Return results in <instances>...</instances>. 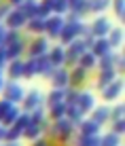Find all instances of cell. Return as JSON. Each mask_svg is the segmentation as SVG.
Here are the masks:
<instances>
[{
    "label": "cell",
    "mask_w": 125,
    "mask_h": 146,
    "mask_svg": "<svg viewBox=\"0 0 125 146\" xmlns=\"http://www.w3.org/2000/svg\"><path fill=\"white\" fill-rule=\"evenodd\" d=\"M110 7H112L114 15H117V19L123 21L125 19V0H110Z\"/></svg>",
    "instance_id": "38"
},
{
    "label": "cell",
    "mask_w": 125,
    "mask_h": 146,
    "mask_svg": "<svg viewBox=\"0 0 125 146\" xmlns=\"http://www.w3.org/2000/svg\"><path fill=\"white\" fill-rule=\"evenodd\" d=\"M7 66H9V78L11 80L23 78V59H11Z\"/></svg>",
    "instance_id": "20"
},
{
    "label": "cell",
    "mask_w": 125,
    "mask_h": 146,
    "mask_svg": "<svg viewBox=\"0 0 125 146\" xmlns=\"http://www.w3.org/2000/svg\"><path fill=\"white\" fill-rule=\"evenodd\" d=\"M123 114H125V106H123V104H117L114 108H110V121L123 119Z\"/></svg>",
    "instance_id": "42"
},
{
    "label": "cell",
    "mask_w": 125,
    "mask_h": 146,
    "mask_svg": "<svg viewBox=\"0 0 125 146\" xmlns=\"http://www.w3.org/2000/svg\"><path fill=\"white\" fill-rule=\"evenodd\" d=\"M64 95H66V89H53V91H49L47 93V106H53V104H57V102H64Z\"/></svg>",
    "instance_id": "35"
},
{
    "label": "cell",
    "mask_w": 125,
    "mask_h": 146,
    "mask_svg": "<svg viewBox=\"0 0 125 146\" xmlns=\"http://www.w3.org/2000/svg\"><path fill=\"white\" fill-rule=\"evenodd\" d=\"M96 57H102V55H106V53H110L112 51V47L108 44V40L106 36H102V38H93V42H91V49H89Z\"/></svg>",
    "instance_id": "16"
},
{
    "label": "cell",
    "mask_w": 125,
    "mask_h": 146,
    "mask_svg": "<svg viewBox=\"0 0 125 146\" xmlns=\"http://www.w3.org/2000/svg\"><path fill=\"white\" fill-rule=\"evenodd\" d=\"M13 106V102H9V100H0V121H2V117H4V114H7L9 112V108H11Z\"/></svg>",
    "instance_id": "45"
},
{
    "label": "cell",
    "mask_w": 125,
    "mask_h": 146,
    "mask_svg": "<svg viewBox=\"0 0 125 146\" xmlns=\"http://www.w3.org/2000/svg\"><path fill=\"white\" fill-rule=\"evenodd\" d=\"M21 2H23V0H11V4H15V7H19Z\"/></svg>",
    "instance_id": "52"
},
{
    "label": "cell",
    "mask_w": 125,
    "mask_h": 146,
    "mask_svg": "<svg viewBox=\"0 0 125 146\" xmlns=\"http://www.w3.org/2000/svg\"><path fill=\"white\" fill-rule=\"evenodd\" d=\"M38 76V70H36V57H28L23 62V78H34Z\"/></svg>",
    "instance_id": "29"
},
{
    "label": "cell",
    "mask_w": 125,
    "mask_h": 146,
    "mask_svg": "<svg viewBox=\"0 0 125 146\" xmlns=\"http://www.w3.org/2000/svg\"><path fill=\"white\" fill-rule=\"evenodd\" d=\"M100 146H121V135L108 131L106 135H100Z\"/></svg>",
    "instance_id": "33"
},
{
    "label": "cell",
    "mask_w": 125,
    "mask_h": 146,
    "mask_svg": "<svg viewBox=\"0 0 125 146\" xmlns=\"http://www.w3.org/2000/svg\"><path fill=\"white\" fill-rule=\"evenodd\" d=\"M96 62H98L96 55H93L91 51H85L81 57H78V64H76V66H81V68H85V70L89 72L91 68H96Z\"/></svg>",
    "instance_id": "27"
},
{
    "label": "cell",
    "mask_w": 125,
    "mask_h": 146,
    "mask_svg": "<svg viewBox=\"0 0 125 146\" xmlns=\"http://www.w3.org/2000/svg\"><path fill=\"white\" fill-rule=\"evenodd\" d=\"M43 93L38 89H30V93H23V100H21V106H23V112H32L34 108L43 106Z\"/></svg>",
    "instance_id": "8"
},
{
    "label": "cell",
    "mask_w": 125,
    "mask_h": 146,
    "mask_svg": "<svg viewBox=\"0 0 125 146\" xmlns=\"http://www.w3.org/2000/svg\"><path fill=\"white\" fill-rule=\"evenodd\" d=\"M26 28H28V32H32V34H43L45 32V17H32V19H28Z\"/></svg>",
    "instance_id": "28"
},
{
    "label": "cell",
    "mask_w": 125,
    "mask_h": 146,
    "mask_svg": "<svg viewBox=\"0 0 125 146\" xmlns=\"http://www.w3.org/2000/svg\"><path fill=\"white\" fill-rule=\"evenodd\" d=\"M4 135H7V127L0 125V142H4Z\"/></svg>",
    "instance_id": "50"
},
{
    "label": "cell",
    "mask_w": 125,
    "mask_h": 146,
    "mask_svg": "<svg viewBox=\"0 0 125 146\" xmlns=\"http://www.w3.org/2000/svg\"><path fill=\"white\" fill-rule=\"evenodd\" d=\"M72 131H74V123L68 121L66 117L57 119L55 123L51 125V133H53V138H55L59 144H66L70 140V135H72Z\"/></svg>",
    "instance_id": "2"
},
{
    "label": "cell",
    "mask_w": 125,
    "mask_h": 146,
    "mask_svg": "<svg viewBox=\"0 0 125 146\" xmlns=\"http://www.w3.org/2000/svg\"><path fill=\"white\" fill-rule=\"evenodd\" d=\"M85 28H87V26H85L81 19H78V21H64V28H62V32H59V40H62L64 44L72 42L74 38L83 36Z\"/></svg>",
    "instance_id": "3"
},
{
    "label": "cell",
    "mask_w": 125,
    "mask_h": 146,
    "mask_svg": "<svg viewBox=\"0 0 125 146\" xmlns=\"http://www.w3.org/2000/svg\"><path fill=\"white\" fill-rule=\"evenodd\" d=\"M43 135V125H38V123H30L26 125V129H23V133H21V138H28V140H36V138H41Z\"/></svg>",
    "instance_id": "23"
},
{
    "label": "cell",
    "mask_w": 125,
    "mask_h": 146,
    "mask_svg": "<svg viewBox=\"0 0 125 146\" xmlns=\"http://www.w3.org/2000/svg\"><path fill=\"white\" fill-rule=\"evenodd\" d=\"M68 13H74L83 19L89 13V0H68Z\"/></svg>",
    "instance_id": "17"
},
{
    "label": "cell",
    "mask_w": 125,
    "mask_h": 146,
    "mask_svg": "<svg viewBox=\"0 0 125 146\" xmlns=\"http://www.w3.org/2000/svg\"><path fill=\"white\" fill-rule=\"evenodd\" d=\"M89 114H91L89 119H91L93 123H98L100 127H102V125L106 123L108 119H110V108H108V106H93Z\"/></svg>",
    "instance_id": "15"
},
{
    "label": "cell",
    "mask_w": 125,
    "mask_h": 146,
    "mask_svg": "<svg viewBox=\"0 0 125 146\" xmlns=\"http://www.w3.org/2000/svg\"><path fill=\"white\" fill-rule=\"evenodd\" d=\"M76 146H100V133H96V135H78Z\"/></svg>",
    "instance_id": "36"
},
{
    "label": "cell",
    "mask_w": 125,
    "mask_h": 146,
    "mask_svg": "<svg viewBox=\"0 0 125 146\" xmlns=\"http://www.w3.org/2000/svg\"><path fill=\"white\" fill-rule=\"evenodd\" d=\"M7 32H9V28L0 21V47H4V42H7Z\"/></svg>",
    "instance_id": "46"
},
{
    "label": "cell",
    "mask_w": 125,
    "mask_h": 146,
    "mask_svg": "<svg viewBox=\"0 0 125 146\" xmlns=\"http://www.w3.org/2000/svg\"><path fill=\"white\" fill-rule=\"evenodd\" d=\"M114 78H117L114 68H110V70H100V74H98V87H100V89L106 87V85H110Z\"/></svg>",
    "instance_id": "26"
},
{
    "label": "cell",
    "mask_w": 125,
    "mask_h": 146,
    "mask_svg": "<svg viewBox=\"0 0 125 146\" xmlns=\"http://www.w3.org/2000/svg\"><path fill=\"white\" fill-rule=\"evenodd\" d=\"M0 146H2V144H0Z\"/></svg>",
    "instance_id": "55"
},
{
    "label": "cell",
    "mask_w": 125,
    "mask_h": 146,
    "mask_svg": "<svg viewBox=\"0 0 125 146\" xmlns=\"http://www.w3.org/2000/svg\"><path fill=\"white\" fill-rule=\"evenodd\" d=\"M110 131L117 133V135H123V131H125V121H123V119L112 121V129H110Z\"/></svg>",
    "instance_id": "44"
},
{
    "label": "cell",
    "mask_w": 125,
    "mask_h": 146,
    "mask_svg": "<svg viewBox=\"0 0 125 146\" xmlns=\"http://www.w3.org/2000/svg\"><path fill=\"white\" fill-rule=\"evenodd\" d=\"M85 51H89L87 44H85V40L83 38H74L72 42L66 44V64H68V66H76L78 57H81Z\"/></svg>",
    "instance_id": "4"
},
{
    "label": "cell",
    "mask_w": 125,
    "mask_h": 146,
    "mask_svg": "<svg viewBox=\"0 0 125 146\" xmlns=\"http://www.w3.org/2000/svg\"><path fill=\"white\" fill-rule=\"evenodd\" d=\"M2 146H19V142H4Z\"/></svg>",
    "instance_id": "51"
},
{
    "label": "cell",
    "mask_w": 125,
    "mask_h": 146,
    "mask_svg": "<svg viewBox=\"0 0 125 146\" xmlns=\"http://www.w3.org/2000/svg\"><path fill=\"white\" fill-rule=\"evenodd\" d=\"M49 117L53 121L66 117V102H57V104H53V106H49Z\"/></svg>",
    "instance_id": "32"
},
{
    "label": "cell",
    "mask_w": 125,
    "mask_h": 146,
    "mask_svg": "<svg viewBox=\"0 0 125 146\" xmlns=\"http://www.w3.org/2000/svg\"><path fill=\"white\" fill-rule=\"evenodd\" d=\"M9 11H11V7H7V4H2V2H0V19H4V17H7V13Z\"/></svg>",
    "instance_id": "49"
},
{
    "label": "cell",
    "mask_w": 125,
    "mask_h": 146,
    "mask_svg": "<svg viewBox=\"0 0 125 146\" xmlns=\"http://www.w3.org/2000/svg\"><path fill=\"white\" fill-rule=\"evenodd\" d=\"M68 13V0H55V4H53V15H66Z\"/></svg>",
    "instance_id": "40"
},
{
    "label": "cell",
    "mask_w": 125,
    "mask_h": 146,
    "mask_svg": "<svg viewBox=\"0 0 125 146\" xmlns=\"http://www.w3.org/2000/svg\"><path fill=\"white\" fill-rule=\"evenodd\" d=\"M2 87H4V78L0 76V93H2Z\"/></svg>",
    "instance_id": "53"
},
{
    "label": "cell",
    "mask_w": 125,
    "mask_h": 146,
    "mask_svg": "<svg viewBox=\"0 0 125 146\" xmlns=\"http://www.w3.org/2000/svg\"><path fill=\"white\" fill-rule=\"evenodd\" d=\"M49 80H51L53 89H68V85H70L68 68H64V66L53 68V72H51V76H49Z\"/></svg>",
    "instance_id": "7"
},
{
    "label": "cell",
    "mask_w": 125,
    "mask_h": 146,
    "mask_svg": "<svg viewBox=\"0 0 125 146\" xmlns=\"http://www.w3.org/2000/svg\"><path fill=\"white\" fill-rule=\"evenodd\" d=\"M76 106L81 108L83 112H91V108L96 106V98H93V93L91 91H78Z\"/></svg>",
    "instance_id": "14"
},
{
    "label": "cell",
    "mask_w": 125,
    "mask_h": 146,
    "mask_svg": "<svg viewBox=\"0 0 125 146\" xmlns=\"http://www.w3.org/2000/svg\"><path fill=\"white\" fill-rule=\"evenodd\" d=\"M110 7V0H89V13H104Z\"/></svg>",
    "instance_id": "37"
},
{
    "label": "cell",
    "mask_w": 125,
    "mask_h": 146,
    "mask_svg": "<svg viewBox=\"0 0 125 146\" xmlns=\"http://www.w3.org/2000/svg\"><path fill=\"white\" fill-rule=\"evenodd\" d=\"M36 70H38V74H41V76H45V78L51 76L53 66H51V62H49L47 55H41V57H36Z\"/></svg>",
    "instance_id": "22"
},
{
    "label": "cell",
    "mask_w": 125,
    "mask_h": 146,
    "mask_svg": "<svg viewBox=\"0 0 125 146\" xmlns=\"http://www.w3.org/2000/svg\"><path fill=\"white\" fill-rule=\"evenodd\" d=\"M110 21H108L106 17H98L96 21L89 26V32H91L93 38H102V36H108V32H110Z\"/></svg>",
    "instance_id": "13"
},
{
    "label": "cell",
    "mask_w": 125,
    "mask_h": 146,
    "mask_svg": "<svg viewBox=\"0 0 125 146\" xmlns=\"http://www.w3.org/2000/svg\"><path fill=\"white\" fill-rule=\"evenodd\" d=\"M23 89H21V85L17 83V80H4V87H2V95H4V100H9V102H13V104H19L23 100Z\"/></svg>",
    "instance_id": "5"
},
{
    "label": "cell",
    "mask_w": 125,
    "mask_h": 146,
    "mask_svg": "<svg viewBox=\"0 0 125 146\" xmlns=\"http://www.w3.org/2000/svg\"><path fill=\"white\" fill-rule=\"evenodd\" d=\"M68 74H70V85H74V87L87 80V70L81 66H72V70H68Z\"/></svg>",
    "instance_id": "21"
},
{
    "label": "cell",
    "mask_w": 125,
    "mask_h": 146,
    "mask_svg": "<svg viewBox=\"0 0 125 146\" xmlns=\"http://www.w3.org/2000/svg\"><path fill=\"white\" fill-rule=\"evenodd\" d=\"M53 4H55V0H41L38 2V17L47 19L49 15H53Z\"/></svg>",
    "instance_id": "34"
},
{
    "label": "cell",
    "mask_w": 125,
    "mask_h": 146,
    "mask_svg": "<svg viewBox=\"0 0 125 146\" xmlns=\"http://www.w3.org/2000/svg\"><path fill=\"white\" fill-rule=\"evenodd\" d=\"M66 119H68V121H72L74 127H76V125L85 119V112L76 106V104H74V106H66Z\"/></svg>",
    "instance_id": "25"
},
{
    "label": "cell",
    "mask_w": 125,
    "mask_h": 146,
    "mask_svg": "<svg viewBox=\"0 0 125 146\" xmlns=\"http://www.w3.org/2000/svg\"><path fill=\"white\" fill-rule=\"evenodd\" d=\"M19 11L26 15V19H32V17H38V2L36 0H23L21 4H19Z\"/></svg>",
    "instance_id": "19"
},
{
    "label": "cell",
    "mask_w": 125,
    "mask_h": 146,
    "mask_svg": "<svg viewBox=\"0 0 125 146\" xmlns=\"http://www.w3.org/2000/svg\"><path fill=\"white\" fill-rule=\"evenodd\" d=\"M76 98H78V91H76V89H66V95H64L66 106H74V104H76Z\"/></svg>",
    "instance_id": "41"
},
{
    "label": "cell",
    "mask_w": 125,
    "mask_h": 146,
    "mask_svg": "<svg viewBox=\"0 0 125 146\" xmlns=\"http://www.w3.org/2000/svg\"><path fill=\"white\" fill-rule=\"evenodd\" d=\"M123 38H125V34H123V28H110V32H108V44L110 47H121L123 44Z\"/></svg>",
    "instance_id": "24"
},
{
    "label": "cell",
    "mask_w": 125,
    "mask_h": 146,
    "mask_svg": "<svg viewBox=\"0 0 125 146\" xmlns=\"http://www.w3.org/2000/svg\"><path fill=\"white\" fill-rule=\"evenodd\" d=\"M47 57H49V62H51V66H53V68L64 66V64H66V49H64V44H55V47H49Z\"/></svg>",
    "instance_id": "12"
},
{
    "label": "cell",
    "mask_w": 125,
    "mask_h": 146,
    "mask_svg": "<svg viewBox=\"0 0 125 146\" xmlns=\"http://www.w3.org/2000/svg\"><path fill=\"white\" fill-rule=\"evenodd\" d=\"M49 142L51 140H47V138H36V140H32V146H49Z\"/></svg>",
    "instance_id": "48"
},
{
    "label": "cell",
    "mask_w": 125,
    "mask_h": 146,
    "mask_svg": "<svg viewBox=\"0 0 125 146\" xmlns=\"http://www.w3.org/2000/svg\"><path fill=\"white\" fill-rule=\"evenodd\" d=\"M0 76H2V68H0Z\"/></svg>",
    "instance_id": "54"
},
{
    "label": "cell",
    "mask_w": 125,
    "mask_h": 146,
    "mask_svg": "<svg viewBox=\"0 0 125 146\" xmlns=\"http://www.w3.org/2000/svg\"><path fill=\"white\" fill-rule=\"evenodd\" d=\"M47 51H49V40L45 36H38V38H34L32 42H30L28 57H41V55H47Z\"/></svg>",
    "instance_id": "10"
},
{
    "label": "cell",
    "mask_w": 125,
    "mask_h": 146,
    "mask_svg": "<svg viewBox=\"0 0 125 146\" xmlns=\"http://www.w3.org/2000/svg\"><path fill=\"white\" fill-rule=\"evenodd\" d=\"M9 64V57H7V49L0 47V68H4Z\"/></svg>",
    "instance_id": "47"
},
{
    "label": "cell",
    "mask_w": 125,
    "mask_h": 146,
    "mask_svg": "<svg viewBox=\"0 0 125 146\" xmlns=\"http://www.w3.org/2000/svg\"><path fill=\"white\" fill-rule=\"evenodd\" d=\"M96 66L100 70H110L114 68V53H106V55H102V57H98V62H96Z\"/></svg>",
    "instance_id": "31"
},
{
    "label": "cell",
    "mask_w": 125,
    "mask_h": 146,
    "mask_svg": "<svg viewBox=\"0 0 125 146\" xmlns=\"http://www.w3.org/2000/svg\"><path fill=\"white\" fill-rule=\"evenodd\" d=\"M123 68H125V57H123V55L121 53H114V72H117V74H123Z\"/></svg>",
    "instance_id": "43"
},
{
    "label": "cell",
    "mask_w": 125,
    "mask_h": 146,
    "mask_svg": "<svg viewBox=\"0 0 125 146\" xmlns=\"http://www.w3.org/2000/svg\"><path fill=\"white\" fill-rule=\"evenodd\" d=\"M121 93H123V80L121 78H114L110 85L102 87V98L106 100V102H114Z\"/></svg>",
    "instance_id": "11"
},
{
    "label": "cell",
    "mask_w": 125,
    "mask_h": 146,
    "mask_svg": "<svg viewBox=\"0 0 125 146\" xmlns=\"http://www.w3.org/2000/svg\"><path fill=\"white\" fill-rule=\"evenodd\" d=\"M76 127H78V131H81L78 135H96V133H100V125L93 123L91 119H83Z\"/></svg>",
    "instance_id": "18"
},
{
    "label": "cell",
    "mask_w": 125,
    "mask_h": 146,
    "mask_svg": "<svg viewBox=\"0 0 125 146\" xmlns=\"http://www.w3.org/2000/svg\"><path fill=\"white\" fill-rule=\"evenodd\" d=\"M4 49H7L9 62H11V59H19V57H21L23 49H26V42H23V38L19 36V30H9V32H7Z\"/></svg>",
    "instance_id": "1"
},
{
    "label": "cell",
    "mask_w": 125,
    "mask_h": 146,
    "mask_svg": "<svg viewBox=\"0 0 125 146\" xmlns=\"http://www.w3.org/2000/svg\"><path fill=\"white\" fill-rule=\"evenodd\" d=\"M64 21H66V19H64L62 15H49V17L45 19V32H47V36L49 38H59Z\"/></svg>",
    "instance_id": "6"
},
{
    "label": "cell",
    "mask_w": 125,
    "mask_h": 146,
    "mask_svg": "<svg viewBox=\"0 0 125 146\" xmlns=\"http://www.w3.org/2000/svg\"><path fill=\"white\" fill-rule=\"evenodd\" d=\"M26 15H23L19 9H11V11L7 13V17H4V26H7L9 30H21L26 28Z\"/></svg>",
    "instance_id": "9"
},
{
    "label": "cell",
    "mask_w": 125,
    "mask_h": 146,
    "mask_svg": "<svg viewBox=\"0 0 125 146\" xmlns=\"http://www.w3.org/2000/svg\"><path fill=\"white\" fill-rule=\"evenodd\" d=\"M19 114H21V110L17 108V104H13V106L9 108V112H7V114L2 117V121H0V125H4V127H11V125L15 123V119H17Z\"/></svg>",
    "instance_id": "30"
},
{
    "label": "cell",
    "mask_w": 125,
    "mask_h": 146,
    "mask_svg": "<svg viewBox=\"0 0 125 146\" xmlns=\"http://www.w3.org/2000/svg\"><path fill=\"white\" fill-rule=\"evenodd\" d=\"M30 121H32V123H38V125H43V123H45V108H43V106L34 108L32 112H30Z\"/></svg>",
    "instance_id": "39"
}]
</instances>
